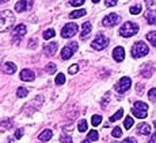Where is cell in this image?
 Segmentation results:
<instances>
[{"instance_id": "1", "label": "cell", "mask_w": 156, "mask_h": 143, "mask_svg": "<svg viewBox=\"0 0 156 143\" xmlns=\"http://www.w3.org/2000/svg\"><path fill=\"white\" fill-rule=\"evenodd\" d=\"M15 15L12 11L5 10L0 12V32H7L14 26Z\"/></svg>"}, {"instance_id": "2", "label": "cell", "mask_w": 156, "mask_h": 143, "mask_svg": "<svg viewBox=\"0 0 156 143\" xmlns=\"http://www.w3.org/2000/svg\"><path fill=\"white\" fill-rule=\"evenodd\" d=\"M139 32V26L136 25L134 22H126L122 25V27L119 28V35L124 38H129L133 37Z\"/></svg>"}, {"instance_id": "3", "label": "cell", "mask_w": 156, "mask_h": 143, "mask_svg": "<svg viewBox=\"0 0 156 143\" xmlns=\"http://www.w3.org/2000/svg\"><path fill=\"white\" fill-rule=\"evenodd\" d=\"M132 114L139 119H145L147 114H148V105L144 101H136L132 108Z\"/></svg>"}, {"instance_id": "4", "label": "cell", "mask_w": 156, "mask_h": 143, "mask_svg": "<svg viewBox=\"0 0 156 143\" xmlns=\"http://www.w3.org/2000/svg\"><path fill=\"white\" fill-rule=\"evenodd\" d=\"M149 52L148 46H147V43L144 42H136L133 45V47H132V55H133L134 58H140V57H144V55H147Z\"/></svg>"}, {"instance_id": "5", "label": "cell", "mask_w": 156, "mask_h": 143, "mask_svg": "<svg viewBox=\"0 0 156 143\" xmlns=\"http://www.w3.org/2000/svg\"><path fill=\"white\" fill-rule=\"evenodd\" d=\"M109 38H106L105 35H97V38H95L94 41H92V43H91V46L94 47L95 50H103V49H106L107 46H109Z\"/></svg>"}, {"instance_id": "6", "label": "cell", "mask_w": 156, "mask_h": 143, "mask_svg": "<svg viewBox=\"0 0 156 143\" xmlns=\"http://www.w3.org/2000/svg\"><path fill=\"white\" fill-rule=\"evenodd\" d=\"M77 50V42H69L61 50V59H69Z\"/></svg>"}, {"instance_id": "7", "label": "cell", "mask_w": 156, "mask_h": 143, "mask_svg": "<svg viewBox=\"0 0 156 143\" xmlns=\"http://www.w3.org/2000/svg\"><path fill=\"white\" fill-rule=\"evenodd\" d=\"M77 32V25L76 23H67L61 30V37L62 38H71Z\"/></svg>"}, {"instance_id": "8", "label": "cell", "mask_w": 156, "mask_h": 143, "mask_svg": "<svg viewBox=\"0 0 156 143\" xmlns=\"http://www.w3.org/2000/svg\"><path fill=\"white\" fill-rule=\"evenodd\" d=\"M26 32H27V28H26L25 25H22V23L18 25L12 31V42H19V41L26 35Z\"/></svg>"}, {"instance_id": "9", "label": "cell", "mask_w": 156, "mask_h": 143, "mask_svg": "<svg viewBox=\"0 0 156 143\" xmlns=\"http://www.w3.org/2000/svg\"><path fill=\"white\" fill-rule=\"evenodd\" d=\"M130 85H132V80L129 78V77H122L115 84V91L118 92V93H124V92H126L128 89L130 88Z\"/></svg>"}, {"instance_id": "10", "label": "cell", "mask_w": 156, "mask_h": 143, "mask_svg": "<svg viewBox=\"0 0 156 143\" xmlns=\"http://www.w3.org/2000/svg\"><path fill=\"white\" fill-rule=\"evenodd\" d=\"M119 20H121L119 15H117V14H110V15H107V16L103 19V26H106V27H113V26L118 25Z\"/></svg>"}, {"instance_id": "11", "label": "cell", "mask_w": 156, "mask_h": 143, "mask_svg": "<svg viewBox=\"0 0 156 143\" xmlns=\"http://www.w3.org/2000/svg\"><path fill=\"white\" fill-rule=\"evenodd\" d=\"M31 5H33V0H19V2L15 4V10H16L18 12H23V11L29 10Z\"/></svg>"}, {"instance_id": "12", "label": "cell", "mask_w": 156, "mask_h": 143, "mask_svg": "<svg viewBox=\"0 0 156 143\" xmlns=\"http://www.w3.org/2000/svg\"><path fill=\"white\" fill-rule=\"evenodd\" d=\"M113 58L115 59L117 62H122V61H124V58H125V50H124V47L117 46L115 49L113 50Z\"/></svg>"}, {"instance_id": "13", "label": "cell", "mask_w": 156, "mask_h": 143, "mask_svg": "<svg viewBox=\"0 0 156 143\" xmlns=\"http://www.w3.org/2000/svg\"><path fill=\"white\" fill-rule=\"evenodd\" d=\"M19 76H20V80H22V81H33V80L35 78L34 72L30 70V69H23L20 72Z\"/></svg>"}, {"instance_id": "14", "label": "cell", "mask_w": 156, "mask_h": 143, "mask_svg": "<svg viewBox=\"0 0 156 143\" xmlns=\"http://www.w3.org/2000/svg\"><path fill=\"white\" fill-rule=\"evenodd\" d=\"M137 132L140 135H149L151 134V126L148 123H140L137 126Z\"/></svg>"}, {"instance_id": "15", "label": "cell", "mask_w": 156, "mask_h": 143, "mask_svg": "<svg viewBox=\"0 0 156 143\" xmlns=\"http://www.w3.org/2000/svg\"><path fill=\"white\" fill-rule=\"evenodd\" d=\"M57 50V43L56 42H52V43H46L44 47V53L46 55H53Z\"/></svg>"}, {"instance_id": "16", "label": "cell", "mask_w": 156, "mask_h": 143, "mask_svg": "<svg viewBox=\"0 0 156 143\" xmlns=\"http://www.w3.org/2000/svg\"><path fill=\"white\" fill-rule=\"evenodd\" d=\"M91 28H92V25L91 22H84L82 26V34H80V37L84 39V38H87L90 35V32H91Z\"/></svg>"}, {"instance_id": "17", "label": "cell", "mask_w": 156, "mask_h": 143, "mask_svg": "<svg viewBox=\"0 0 156 143\" xmlns=\"http://www.w3.org/2000/svg\"><path fill=\"white\" fill-rule=\"evenodd\" d=\"M3 72L7 74H14L15 72H16V65L12 64V62H5V64L3 65Z\"/></svg>"}, {"instance_id": "18", "label": "cell", "mask_w": 156, "mask_h": 143, "mask_svg": "<svg viewBox=\"0 0 156 143\" xmlns=\"http://www.w3.org/2000/svg\"><path fill=\"white\" fill-rule=\"evenodd\" d=\"M152 73H154V68L151 66L149 64H145L143 66V69H141V74L145 78H148V77H151L152 76Z\"/></svg>"}, {"instance_id": "19", "label": "cell", "mask_w": 156, "mask_h": 143, "mask_svg": "<svg viewBox=\"0 0 156 143\" xmlns=\"http://www.w3.org/2000/svg\"><path fill=\"white\" fill-rule=\"evenodd\" d=\"M145 19L148 20L149 25H156V12H155V11L148 10L145 12Z\"/></svg>"}, {"instance_id": "20", "label": "cell", "mask_w": 156, "mask_h": 143, "mask_svg": "<svg viewBox=\"0 0 156 143\" xmlns=\"http://www.w3.org/2000/svg\"><path fill=\"white\" fill-rule=\"evenodd\" d=\"M52 135H53L52 130H45V131H42V132L40 134V141L48 142V141H49L50 138H52Z\"/></svg>"}, {"instance_id": "21", "label": "cell", "mask_w": 156, "mask_h": 143, "mask_svg": "<svg viewBox=\"0 0 156 143\" xmlns=\"http://www.w3.org/2000/svg\"><path fill=\"white\" fill-rule=\"evenodd\" d=\"M98 138H99V134H98L97 130H91L88 132V135H87V141H90V142L98 141Z\"/></svg>"}, {"instance_id": "22", "label": "cell", "mask_w": 156, "mask_h": 143, "mask_svg": "<svg viewBox=\"0 0 156 143\" xmlns=\"http://www.w3.org/2000/svg\"><path fill=\"white\" fill-rule=\"evenodd\" d=\"M86 14H87L86 10H76V11H73V12L69 14V18H72V19H77V18L84 16Z\"/></svg>"}, {"instance_id": "23", "label": "cell", "mask_w": 156, "mask_h": 143, "mask_svg": "<svg viewBox=\"0 0 156 143\" xmlns=\"http://www.w3.org/2000/svg\"><path fill=\"white\" fill-rule=\"evenodd\" d=\"M55 35H56L55 30H53V28H48V30H45V32L42 34V37H44V39H50V38H53Z\"/></svg>"}, {"instance_id": "24", "label": "cell", "mask_w": 156, "mask_h": 143, "mask_svg": "<svg viewBox=\"0 0 156 143\" xmlns=\"http://www.w3.org/2000/svg\"><path fill=\"white\" fill-rule=\"evenodd\" d=\"M27 93H29V91H27V88H25V86H19L18 91H16L18 97H26L27 96Z\"/></svg>"}, {"instance_id": "25", "label": "cell", "mask_w": 156, "mask_h": 143, "mask_svg": "<svg viewBox=\"0 0 156 143\" xmlns=\"http://www.w3.org/2000/svg\"><path fill=\"white\" fill-rule=\"evenodd\" d=\"M147 39H148L149 42H151V43L156 47V31H151V32H148V34H147Z\"/></svg>"}, {"instance_id": "26", "label": "cell", "mask_w": 156, "mask_h": 143, "mask_svg": "<svg viewBox=\"0 0 156 143\" xmlns=\"http://www.w3.org/2000/svg\"><path fill=\"white\" fill-rule=\"evenodd\" d=\"M122 116H124V109H118V111L110 118V121H117L118 119H121Z\"/></svg>"}, {"instance_id": "27", "label": "cell", "mask_w": 156, "mask_h": 143, "mask_svg": "<svg viewBox=\"0 0 156 143\" xmlns=\"http://www.w3.org/2000/svg\"><path fill=\"white\" fill-rule=\"evenodd\" d=\"M91 123H92V126L94 127L99 126V124L102 123V116L101 115H94L92 116V119H91Z\"/></svg>"}, {"instance_id": "28", "label": "cell", "mask_w": 156, "mask_h": 143, "mask_svg": "<svg viewBox=\"0 0 156 143\" xmlns=\"http://www.w3.org/2000/svg\"><path fill=\"white\" fill-rule=\"evenodd\" d=\"M87 127H88V124H87V121H86V119H83V120H80L79 121V131L80 132H84V131H87Z\"/></svg>"}, {"instance_id": "29", "label": "cell", "mask_w": 156, "mask_h": 143, "mask_svg": "<svg viewBox=\"0 0 156 143\" xmlns=\"http://www.w3.org/2000/svg\"><path fill=\"white\" fill-rule=\"evenodd\" d=\"M64 82H65V76L62 73H58L56 76V84L57 85H62Z\"/></svg>"}, {"instance_id": "30", "label": "cell", "mask_w": 156, "mask_h": 143, "mask_svg": "<svg viewBox=\"0 0 156 143\" xmlns=\"http://www.w3.org/2000/svg\"><path fill=\"white\" fill-rule=\"evenodd\" d=\"M133 123H134V120L130 118V116H128L126 119H125V121H124V126H125V128H132V126H133Z\"/></svg>"}, {"instance_id": "31", "label": "cell", "mask_w": 156, "mask_h": 143, "mask_svg": "<svg viewBox=\"0 0 156 143\" xmlns=\"http://www.w3.org/2000/svg\"><path fill=\"white\" fill-rule=\"evenodd\" d=\"M129 11H130V14L132 15H137V14H140V12H141V5H133V7H130V10H129Z\"/></svg>"}, {"instance_id": "32", "label": "cell", "mask_w": 156, "mask_h": 143, "mask_svg": "<svg viewBox=\"0 0 156 143\" xmlns=\"http://www.w3.org/2000/svg\"><path fill=\"white\" fill-rule=\"evenodd\" d=\"M148 99L151 100V101H155V100H156V88L149 89V92H148Z\"/></svg>"}, {"instance_id": "33", "label": "cell", "mask_w": 156, "mask_h": 143, "mask_svg": "<svg viewBox=\"0 0 156 143\" xmlns=\"http://www.w3.org/2000/svg\"><path fill=\"white\" fill-rule=\"evenodd\" d=\"M112 135L114 136V138H121V136H122V131H121V128H119V127H115V128L113 130Z\"/></svg>"}, {"instance_id": "34", "label": "cell", "mask_w": 156, "mask_h": 143, "mask_svg": "<svg viewBox=\"0 0 156 143\" xmlns=\"http://www.w3.org/2000/svg\"><path fill=\"white\" fill-rule=\"evenodd\" d=\"M86 0H69L71 5H73V7H80L82 4H84Z\"/></svg>"}, {"instance_id": "35", "label": "cell", "mask_w": 156, "mask_h": 143, "mask_svg": "<svg viewBox=\"0 0 156 143\" xmlns=\"http://www.w3.org/2000/svg\"><path fill=\"white\" fill-rule=\"evenodd\" d=\"M46 72H48V73H50V74L55 73V72H56V65L55 64H48L46 65Z\"/></svg>"}, {"instance_id": "36", "label": "cell", "mask_w": 156, "mask_h": 143, "mask_svg": "<svg viewBox=\"0 0 156 143\" xmlns=\"http://www.w3.org/2000/svg\"><path fill=\"white\" fill-rule=\"evenodd\" d=\"M77 70H79V66H77L76 64L71 65V66H69V69H68V72H69L71 74H75V73H77Z\"/></svg>"}, {"instance_id": "37", "label": "cell", "mask_w": 156, "mask_h": 143, "mask_svg": "<svg viewBox=\"0 0 156 143\" xmlns=\"http://www.w3.org/2000/svg\"><path fill=\"white\" fill-rule=\"evenodd\" d=\"M117 3H118V0H105L106 7H114V5H117Z\"/></svg>"}, {"instance_id": "38", "label": "cell", "mask_w": 156, "mask_h": 143, "mask_svg": "<svg viewBox=\"0 0 156 143\" xmlns=\"http://www.w3.org/2000/svg\"><path fill=\"white\" fill-rule=\"evenodd\" d=\"M61 142L62 143H73L69 135H61Z\"/></svg>"}, {"instance_id": "39", "label": "cell", "mask_w": 156, "mask_h": 143, "mask_svg": "<svg viewBox=\"0 0 156 143\" xmlns=\"http://www.w3.org/2000/svg\"><path fill=\"white\" fill-rule=\"evenodd\" d=\"M122 143H137V141L134 138H126Z\"/></svg>"}, {"instance_id": "40", "label": "cell", "mask_w": 156, "mask_h": 143, "mask_svg": "<svg viewBox=\"0 0 156 143\" xmlns=\"http://www.w3.org/2000/svg\"><path fill=\"white\" fill-rule=\"evenodd\" d=\"M147 4L148 5H156V0H147Z\"/></svg>"}, {"instance_id": "41", "label": "cell", "mask_w": 156, "mask_h": 143, "mask_svg": "<svg viewBox=\"0 0 156 143\" xmlns=\"http://www.w3.org/2000/svg\"><path fill=\"white\" fill-rule=\"evenodd\" d=\"M149 143H156V134L151 136V139H149Z\"/></svg>"}, {"instance_id": "42", "label": "cell", "mask_w": 156, "mask_h": 143, "mask_svg": "<svg viewBox=\"0 0 156 143\" xmlns=\"http://www.w3.org/2000/svg\"><path fill=\"white\" fill-rule=\"evenodd\" d=\"M23 135V131L22 130H19V131H16V134H15V136H16V138H20V136Z\"/></svg>"}, {"instance_id": "43", "label": "cell", "mask_w": 156, "mask_h": 143, "mask_svg": "<svg viewBox=\"0 0 156 143\" xmlns=\"http://www.w3.org/2000/svg\"><path fill=\"white\" fill-rule=\"evenodd\" d=\"M143 89H144V86H143V85H137V92H139V93H141Z\"/></svg>"}, {"instance_id": "44", "label": "cell", "mask_w": 156, "mask_h": 143, "mask_svg": "<svg viewBox=\"0 0 156 143\" xmlns=\"http://www.w3.org/2000/svg\"><path fill=\"white\" fill-rule=\"evenodd\" d=\"M7 2H10V0H0V4H4V3H7Z\"/></svg>"}, {"instance_id": "45", "label": "cell", "mask_w": 156, "mask_h": 143, "mask_svg": "<svg viewBox=\"0 0 156 143\" xmlns=\"http://www.w3.org/2000/svg\"><path fill=\"white\" fill-rule=\"evenodd\" d=\"M92 2H94V3H99L101 0H92Z\"/></svg>"}, {"instance_id": "46", "label": "cell", "mask_w": 156, "mask_h": 143, "mask_svg": "<svg viewBox=\"0 0 156 143\" xmlns=\"http://www.w3.org/2000/svg\"><path fill=\"white\" fill-rule=\"evenodd\" d=\"M82 143H91V142H90V141H84V142H82Z\"/></svg>"}, {"instance_id": "47", "label": "cell", "mask_w": 156, "mask_h": 143, "mask_svg": "<svg viewBox=\"0 0 156 143\" xmlns=\"http://www.w3.org/2000/svg\"><path fill=\"white\" fill-rule=\"evenodd\" d=\"M155 124H156V123H155Z\"/></svg>"}]
</instances>
